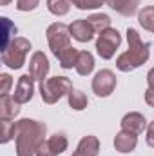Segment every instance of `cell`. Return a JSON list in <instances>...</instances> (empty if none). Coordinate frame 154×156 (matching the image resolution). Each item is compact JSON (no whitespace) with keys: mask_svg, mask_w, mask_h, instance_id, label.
<instances>
[{"mask_svg":"<svg viewBox=\"0 0 154 156\" xmlns=\"http://www.w3.org/2000/svg\"><path fill=\"white\" fill-rule=\"evenodd\" d=\"M69 31H71V37L76 42H80V44L91 42L94 38V35H96V31L93 29V26H91V22L87 18H78L75 22H71L69 24Z\"/></svg>","mask_w":154,"mask_h":156,"instance_id":"30bf717a","label":"cell"},{"mask_svg":"<svg viewBox=\"0 0 154 156\" xmlns=\"http://www.w3.org/2000/svg\"><path fill=\"white\" fill-rule=\"evenodd\" d=\"M76 73L80 76H89L93 71H94V56L93 53L89 51H80L78 55V60H76Z\"/></svg>","mask_w":154,"mask_h":156,"instance_id":"2e32d148","label":"cell"},{"mask_svg":"<svg viewBox=\"0 0 154 156\" xmlns=\"http://www.w3.org/2000/svg\"><path fill=\"white\" fill-rule=\"evenodd\" d=\"M67 102H69V107H71L73 111H83V109H87V104H89L87 94H85L83 91H80V89H73V91L69 93Z\"/></svg>","mask_w":154,"mask_h":156,"instance_id":"d6986e66","label":"cell"},{"mask_svg":"<svg viewBox=\"0 0 154 156\" xmlns=\"http://www.w3.org/2000/svg\"><path fill=\"white\" fill-rule=\"evenodd\" d=\"M35 156H56V154L51 151V147H49V144H47V140H45V142L40 144V147L37 149V154Z\"/></svg>","mask_w":154,"mask_h":156,"instance_id":"f1b7e54d","label":"cell"},{"mask_svg":"<svg viewBox=\"0 0 154 156\" xmlns=\"http://www.w3.org/2000/svg\"><path fill=\"white\" fill-rule=\"evenodd\" d=\"M71 4L80 11H93L105 4V0H71Z\"/></svg>","mask_w":154,"mask_h":156,"instance_id":"d4e9b609","label":"cell"},{"mask_svg":"<svg viewBox=\"0 0 154 156\" xmlns=\"http://www.w3.org/2000/svg\"><path fill=\"white\" fill-rule=\"evenodd\" d=\"M38 91H40V96H42L44 104L53 105L60 98L69 96V93L73 91V82L67 76H53V78H47V80L40 82Z\"/></svg>","mask_w":154,"mask_h":156,"instance_id":"3957f363","label":"cell"},{"mask_svg":"<svg viewBox=\"0 0 154 156\" xmlns=\"http://www.w3.org/2000/svg\"><path fill=\"white\" fill-rule=\"evenodd\" d=\"M0 20H2V51H4L13 40L16 38L15 35H16L18 29H16V26H15L7 16H2Z\"/></svg>","mask_w":154,"mask_h":156,"instance_id":"ac0fdd59","label":"cell"},{"mask_svg":"<svg viewBox=\"0 0 154 156\" xmlns=\"http://www.w3.org/2000/svg\"><path fill=\"white\" fill-rule=\"evenodd\" d=\"M33 94H35V78L31 76L29 73H26V75H22V76L18 78L15 93H13V98L20 105H24V104H27V102L33 100Z\"/></svg>","mask_w":154,"mask_h":156,"instance_id":"ba28073f","label":"cell"},{"mask_svg":"<svg viewBox=\"0 0 154 156\" xmlns=\"http://www.w3.org/2000/svg\"><path fill=\"white\" fill-rule=\"evenodd\" d=\"M49 58L44 55V51H35L31 60H29V75L35 78V82H44L47 80V75H49Z\"/></svg>","mask_w":154,"mask_h":156,"instance_id":"9c48e42d","label":"cell"},{"mask_svg":"<svg viewBox=\"0 0 154 156\" xmlns=\"http://www.w3.org/2000/svg\"><path fill=\"white\" fill-rule=\"evenodd\" d=\"M145 142H147L149 147L154 149V120L149 122V125H147V129H145Z\"/></svg>","mask_w":154,"mask_h":156,"instance_id":"83f0119b","label":"cell"},{"mask_svg":"<svg viewBox=\"0 0 154 156\" xmlns=\"http://www.w3.org/2000/svg\"><path fill=\"white\" fill-rule=\"evenodd\" d=\"M138 22L145 31L154 33V5H145L138 11Z\"/></svg>","mask_w":154,"mask_h":156,"instance_id":"44dd1931","label":"cell"},{"mask_svg":"<svg viewBox=\"0 0 154 156\" xmlns=\"http://www.w3.org/2000/svg\"><path fill=\"white\" fill-rule=\"evenodd\" d=\"M138 145V136L132 134V133H127V131H120L114 136V149L121 154H129L136 149Z\"/></svg>","mask_w":154,"mask_h":156,"instance_id":"4fadbf2b","label":"cell"},{"mask_svg":"<svg viewBox=\"0 0 154 156\" xmlns=\"http://www.w3.org/2000/svg\"><path fill=\"white\" fill-rule=\"evenodd\" d=\"M100 153V140L94 134H87L83 136L76 145V151L73 156H98Z\"/></svg>","mask_w":154,"mask_h":156,"instance_id":"7c38bea8","label":"cell"},{"mask_svg":"<svg viewBox=\"0 0 154 156\" xmlns=\"http://www.w3.org/2000/svg\"><path fill=\"white\" fill-rule=\"evenodd\" d=\"M87 20L91 22V26L96 31V35H100L102 31H105V29L111 27V16L105 15V13H94V15L87 16Z\"/></svg>","mask_w":154,"mask_h":156,"instance_id":"7402d4cb","label":"cell"},{"mask_svg":"<svg viewBox=\"0 0 154 156\" xmlns=\"http://www.w3.org/2000/svg\"><path fill=\"white\" fill-rule=\"evenodd\" d=\"M38 5H40V0H16V9L22 11V13L35 11Z\"/></svg>","mask_w":154,"mask_h":156,"instance_id":"484cf974","label":"cell"},{"mask_svg":"<svg viewBox=\"0 0 154 156\" xmlns=\"http://www.w3.org/2000/svg\"><path fill=\"white\" fill-rule=\"evenodd\" d=\"M0 142L2 144H9L11 140H15V131H16V122L15 120H0Z\"/></svg>","mask_w":154,"mask_h":156,"instance_id":"cb8c5ba5","label":"cell"},{"mask_svg":"<svg viewBox=\"0 0 154 156\" xmlns=\"http://www.w3.org/2000/svg\"><path fill=\"white\" fill-rule=\"evenodd\" d=\"M78 55H80V51H78L76 47H73V45H69V47H65L64 51H60V53L56 55V58H58V62H60V67H62V69H73V67H76Z\"/></svg>","mask_w":154,"mask_h":156,"instance_id":"e0dca14e","label":"cell"},{"mask_svg":"<svg viewBox=\"0 0 154 156\" xmlns=\"http://www.w3.org/2000/svg\"><path fill=\"white\" fill-rule=\"evenodd\" d=\"M145 104L149 107H154V89L152 87H147V91H145Z\"/></svg>","mask_w":154,"mask_h":156,"instance_id":"f546056e","label":"cell"},{"mask_svg":"<svg viewBox=\"0 0 154 156\" xmlns=\"http://www.w3.org/2000/svg\"><path fill=\"white\" fill-rule=\"evenodd\" d=\"M45 37L51 53L56 56L60 51H64L65 47L71 45V31L69 26H65L64 22H54L45 29Z\"/></svg>","mask_w":154,"mask_h":156,"instance_id":"5b68a950","label":"cell"},{"mask_svg":"<svg viewBox=\"0 0 154 156\" xmlns=\"http://www.w3.org/2000/svg\"><path fill=\"white\" fill-rule=\"evenodd\" d=\"M0 4L2 5H7V4H11V0H0Z\"/></svg>","mask_w":154,"mask_h":156,"instance_id":"1f68e13d","label":"cell"},{"mask_svg":"<svg viewBox=\"0 0 154 156\" xmlns=\"http://www.w3.org/2000/svg\"><path fill=\"white\" fill-rule=\"evenodd\" d=\"M71 0H47V9L54 16H65L71 9Z\"/></svg>","mask_w":154,"mask_h":156,"instance_id":"603a6c76","label":"cell"},{"mask_svg":"<svg viewBox=\"0 0 154 156\" xmlns=\"http://www.w3.org/2000/svg\"><path fill=\"white\" fill-rule=\"evenodd\" d=\"M105 4L123 16H132L138 13L140 0H105Z\"/></svg>","mask_w":154,"mask_h":156,"instance_id":"9a60e30c","label":"cell"},{"mask_svg":"<svg viewBox=\"0 0 154 156\" xmlns=\"http://www.w3.org/2000/svg\"><path fill=\"white\" fill-rule=\"evenodd\" d=\"M29 51H31V42L24 37H16L2 51V64L9 69H22Z\"/></svg>","mask_w":154,"mask_h":156,"instance_id":"277c9868","label":"cell"},{"mask_svg":"<svg viewBox=\"0 0 154 156\" xmlns=\"http://www.w3.org/2000/svg\"><path fill=\"white\" fill-rule=\"evenodd\" d=\"M45 134H47V125L44 122L31 118L16 120V131H15L16 156H35L40 144L45 142Z\"/></svg>","mask_w":154,"mask_h":156,"instance_id":"6da1fadb","label":"cell"},{"mask_svg":"<svg viewBox=\"0 0 154 156\" xmlns=\"http://www.w3.org/2000/svg\"><path fill=\"white\" fill-rule=\"evenodd\" d=\"M127 42H129V49L123 51L118 58H116V67L121 73H131L138 67H142L149 56H151V44L143 42L142 37L138 35L136 29L129 27L127 29Z\"/></svg>","mask_w":154,"mask_h":156,"instance_id":"7a4b0ae2","label":"cell"},{"mask_svg":"<svg viewBox=\"0 0 154 156\" xmlns=\"http://www.w3.org/2000/svg\"><path fill=\"white\" fill-rule=\"evenodd\" d=\"M47 144H49L51 151L56 156H60L64 151H67V147H69V140H67V136L62 134V133H56V134L49 136V138H47Z\"/></svg>","mask_w":154,"mask_h":156,"instance_id":"ffe728a7","label":"cell"},{"mask_svg":"<svg viewBox=\"0 0 154 156\" xmlns=\"http://www.w3.org/2000/svg\"><path fill=\"white\" fill-rule=\"evenodd\" d=\"M20 113V104L11 94L0 96V120H15Z\"/></svg>","mask_w":154,"mask_h":156,"instance_id":"5bb4252c","label":"cell"},{"mask_svg":"<svg viewBox=\"0 0 154 156\" xmlns=\"http://www.w3.org/2000/svg\"><path fill=\"white\" fill-rule=\"evenodd\" d=\"M147 83H149V87H152L154 89V67L147 73Z\"/></svg>","mask_w":154,"mask_h":156,"instance_id":"4dcf8cb0","label":"cell"},{"mask_svg":"<svg viewBox=\"0 0 154 156\" xmlns=\"http://www.w3.org/2000/svg\"><path fill=\"white\" fill-rule=\"evenodd\" d=\"M0 82H2V87H0V94H9V89H11V85H13V78L11 75H7V73H2L0 75Z\"/></svg>","mask_w":154,"mask_h":156,"instance_id":"4316f807","label":"cell"},{"mask_svg":"<svg viewBox=\"0 0 154 156\" xmlns=\"http://www.w3.org/2000/svg\"><path fill=\"white\" fill-rule=\"evenodd\" d=\"M116 83H118V80H116L114 73L111 69H102L93 78V93L100 98H107L114 93Z\"/></svg>","mask_w":154,"mask_h":156,"instance_id":"52a82bcc","label":"cell"},{"mask_svg":"<svg viewBox=\"0 0 154 156\" xmlns=\"http://www.w3.org/2000/svg\"><path fill=\"white\" fill-rule=\"evenodd\" d=\"M121 45V35L114 27H109L105 31H102L96 38V53L100 58L103 60H111L116 55L118 47Z\"/></svg>","mask_w":154,"mask_h":156,"instance_id":"8992f818","label":"cell"},{"mask_svg":"<svg viewBox=\"0 0 154 156\" xmlns=\"http://www.w3.org/2000/svg\"><path fill=\"white\" fill-rule=\"evenodd\" d=\"M120 125H121V131H127V133H132V134H142L145 129H147V120L145 116L142 115V113H136V111H132V113H127L125 116L121 118V122H120Z\"/></svg>","mask_w":154,"mask_h":156,"instance_id":"8fae6325","label":"cell"}]
</instances>
